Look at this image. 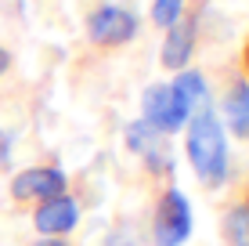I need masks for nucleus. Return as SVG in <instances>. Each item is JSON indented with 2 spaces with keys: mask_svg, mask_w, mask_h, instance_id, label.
I'll list each match as a JSON object with an SVG mask.
<instances>
[{
  "mask_svg": "<svg viewBox=\"0 0 249 246\" xmlns=\"http://www.w3.org/2000/svg\"><path fill=\"white\" fill-rule=\"evenodd\" d=\"M224 232L231 246H249V207H235L224 217Z\"/></svg>",
  "mask_w": 249,
  "mask_h": 246,
  "instance_id": "obj_10",
  "label": "nucleus"
},
{
  "mask_svg": "<svg viewBox=\"0 0 249 246\" xmlns=\"http://www.w3.org/2000/svg\"><path fill=\"white\" fill-rule=\"evenodd\" d=\"M4 69H7V55H4V47H0V76H4Z\"/></svg>",
  "mask_w": 249,
  "mask_h": 246,
  "instance_id": "obj_14",
  "label": "nucleus"
},
{
  "mask_svg": "<svg viewBox=\"0 0 249 246\" xmlns=\"http://www.w3.org/2000/svg\"><path fill=\"white\" fill-rule=\"evenodd\" d=\"M152 235H156V246H184L188 243V235H192V207H188L184 192L170 189L162 196Z\"/></svg>",
  "mask_w": 249,
  "mask_h": 246,
  "instance_id": "obj_3",
  "label": "nucleus"
},
{
  "mask_svg": "<svg viewBox=\"0 0 249 246\" xmlns=\"http://www.w3.org/2000/svg\"><path fill=\"white\" fill-rule=\"evenodd\" d=\"M144 123L156 127L159 134H174L177 127L188 123V116L195 113L192 101L181 95L177 83H159V87H148L144 91Z\"/></svg>",
  "mask_w": 249,
  "mask_h": 246,
  "instance_id": "obj_2",
  "label": "nucleus"
},
{
  "mask_svg": "<svg viewBox=\"0 0 249 246\" xmlns=\"http://www.w3.org/2000/svg\"><path fill=\"white\" fill-rule=\"evenodd\" d=\"M36 246H65L62 239H44V243H36Z\"/></svg>",
  "mask_w": 249,
  "mask_h": 246,
  "instance_id": "obj_15",
  "label": "nucleus"
},
{
  "mask_svg": "<svg viewBox=\"0 0 249 246\" xmlns=\"http://www.w3.org/2000/svg\"><path fill=\"white\" fill-rule=\"evenodd\" d=\"M188 159H192L199 181L210 185V189H217V185L228 177L224 127H220V120L210 113V105L192 116V127H188Z\"/></svg>",
  "mask_w": 249,
  "mask_h": 246,
  "instance_id": "obj_1",
  "label": "nucleus"
},
{
  "mask_svg": "<svg viewBox=\"0 0 249 246\" xmlns=\"http://www.w3.org/2000/svg\"><path fill=\"white\" fill-rule=\"evenodd\" d=\"M174 83L181 87V95H184L188 101H192V109H195V113L210 105V98H206V83H202V76H199V73H181Z\"/></svg>",
  "mask_w": 249,
  "mask_h": 246,
  "instance_id": "obj_11",
  "label": "nucleus"
},
{
  "mask_svg": "<svg viewBox=\"0 0 249 246\" xmlns=\"http://www.w3.org/2000/svg\"><path fill=\"white\" fill-rule=\"evenodd\" d=\"M7 159V138H0V163Z\"/></svg>",
  "mask_w": 249,
  "mask_h": 246,
  "instance_id": "obj_13",
  "label": "nucleus"
},
{
  "mask_svg": "<svg viewBox=\"0 0 249 246\" xmlns=\"http://www.w3.org/2000/svg\"><path fill=\"white\" fill-rule=\"evenodd\" d=\"M76 221H80V207H76V199H69V196L44 199V207L36 210V228L44 235H65V232L76 228Z\"/></svg>",
  "mask_w": 249,
  "mask_h": 246,
  "instance_id": "obj_7",
  "label": "nucleus"
},
{
  "mask_svg": "<svg viewBox=\"0 0 249 246\" xmlns=\"http://www.w3.org/2000/svg\"><path fill=\"white\" fill-rule=\"evenodd\" d=\"M11 196L15 199H54V196H65V174L54 170V167L22 170L11 181Z\"/></svg>",
  "mask_w": 249,
  "mask_h": 246,
  "instance_id": "obj_5",
  "label": "nucleus"
},
{
  "mask_svg": "<svg viewBox=\"0 0 249 246\" xmlns=\"http://www.w3.org/2000/svg\"><path fill=\"white\" fill-rule=\"evenodd\" d=\"M195 25H199V15H181L166 33V44H162V65L166 69H181V65L192 58V47H195Z\"/></svg>",
  "mask_w": 249,
  "mask_h": 246,
  "instance_id": "obj_6",
  "label": "nucleus"
},
{
  "mask_svg": "<svg viewBox=\"0 0 249 246\" xmlns=\"http://www.w3.org/2000/svg\"><path fill=\"white\" fill-rule=\"evenodd\" d=\"M126 141H130V149L134 152H141L144 159H148L156 170H166V156H162V141H159V131L156 127H148V123H134L130 131H126Z\"/></svg>",
  "mask_w": 249,
  "mask_h": 246,
  "instance_id": "obj_8",
  "label": "nucleus"
},
{
  "mask_svg": "<svg viewBox=\"0 0 249 246\" xmlns=\"http://www.w3.org/2000/svg\"><path fill=\"white\" fill-rule=\"evenodd\" d=\"M181 7H184V0H156L152 4V19L159 25H174L181 19Z\"/></svg>",
  "mask_w": 249,
  "mask_h": 246,
  "instance_id": "obj_12",
  "label": "nucleus"
},
{
  "mask_svg": "<svg viewBox=\"0 0 249 246\" xmlns=\"http://www.w3.org/2000/svg\"><path fill=\"white\" fill-rule=\"evenodd\" d=\"M224 120L235 138H249V83H235L224 98Z\"/></svg>",
  "mask_w": 249,
  "mask_h": 246,
  "instance_id": "obj_9",
  "label": "nucleus"
},
{
  "mask_svg": "<svg viewBox=\"0 0 249 246\" xmlns=\"http://www.w3.org/2000/svg\"><path fill=\"white\" fill-rule=\"evenodd\" d=\"M246 62H249V51H246Z\"/></svg>",
  "mask_w": 249,
  "mask_h": 246,
  "instance_id": "obj_16",
  "label": "nucleus"
},
{
  "mask_svg": "<svg viewBox=\"0 0 249 246\" xmlns=\"http://www.w3.org/2000/svg\"><path fill=\"white\" fill-rule=\"evenodd\" d=\"M137 33V19L123 7H101L87 19V37L101 47H119Z\"/></svg>",
  "mask_w": 249,
  "mask_h": 246,
  "instance_id": "obj_4",
  "label": "nucleus"
}]
</instances>
